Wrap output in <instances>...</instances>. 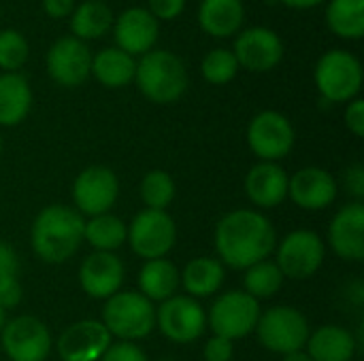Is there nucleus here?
Listing matches in <instances>:
<instances>
[{"mask_svg":"<svg viewBox=\"0 0 364 361\" xmlns=\"http://www.w3.org/2000/svg\"><path fill=\"white\" fill-rule=\"evenodd\" d=\"M126 238H128L126 223L119 217L111 215V213L90 217V221H85L83 240H87L96 251L111 253L117 247H122Z\"/></svg>","mask_w":364,"mask_h":361,"instance_id":"nucleus-30","label":"nucleus"},{"mask_svg":"<svg viewBox=\"0 0 364 361\" xmlns=\"http://www.w3.org/2000/svg\"><path fill=\"white\" fill-rule=\"evenodd\" d=\"M324 253H326L324 243L316 232L296 230L282 240L275 264L284 277L303 281L320 270L324 262Z\"/></svg>","mask_w":364,"mask_h":361,"instance_id":"nucleus-12","label":"nucleus"},{"mask_svg":"<svg viewBox=\"0 0 364 361\" xmlns=\"http://www.w3.org/2000/svg\"><path fill=\"white\" fill-rule=\"evenodd\" d=\"M19 272V260L17 253L13 251V247L0 243V279L6 277H17Z\"/></svg>","mask_w":364,"mask_h":361,"instance_id":"nucleus-40","label":"nucleus"},{"mask_svg":"<svg viewBox=\"0 0 364 361\" xmlns=\"http://www.w3.org/2000/svg\"><path fill=\"white\" fill-rule=\"evenodd\" d=\"M328 240L333 251L348 262H363L364 260V206L360 202H352L343 206L331 228Z\"/></svg>","mask_w":364,"mask_h":361,"instance_id":"nucleus-20","label":"nucleus"},{"mask_svg":"<svg viewBox=\"0 0 364 361\" xmlns=\"http://www.w3.org/2000/svg\"><path fill=\"white\" fill-rule=\"evenodd\" d=\"M282 361H314L305 351H294V353H288V355H284V360Z\"/></svg>","mask_w":364,"mask_h":361,"instance_id":"nucleus-44","label":"nucleus"},{"mask_svg":"<svg viewBox=\"0 0 364 361\" xmlns=\"http://www.w3.org/2000/svg\"><path fill=\"white\" fill-rule=\"evenodd\" d=\"M279 2L290 6V9H311V6L322 4L324 0H279Z\"/></svg>","mask_w":364,"mask_h":361,"instance_id":"nucleus-43","label":"nucleus"},{"mask_svg":"<svg viewBox=\"0 0 364 361\" xmlns=\"http://www.w3.org/2000/svg\"><path fill=\"white\" fill-rule=\"evenodd\" d=\"M156 326L168 340L188 345L203 336L207 328V313L196 298L173 296L156 311Z\"/></svg>","mask_w":364,"mask_h":361,"instance_id":"nucleus-9","label":"nucleus"},{"mask_svg":"<svg viewBox=\"0 0 364 361\" xmlns=\"http://www.w3.org/2000/svg\"><path fill=\"white\" fill-rule=\"evenodd\" d=\"M100 361H147V355L134 343H111Z\"/></svg>","mask_w":364,"mask_h":361,"instance_id":"nucleus-35","label":"nucleus"},{"mask_svg":"<svg viewBox=\"0 0 364 361\" xmlns=\"http://www.w3.org/2000/svg\"><path fill=\"white\" fill-rule=\"evenodd\" d=\"M260 319V304L245 291H228L220 296L209 313V323L215 336L237 340L256 330Z\"/></svg>","mask_w":364,"mask_h":361,"instance_id":"nucleus-8","label":"nucleus"},{"mask_svg":"<svg viewBox=\"0 0 364 361\" xmlns=\"http://www.w3.org/2000/svg\"><path fill=\"white\" fill-rule=\"evenodd\" d=\"M79 281L83 291L96 300H109L122 289L124 264L117 255L107 251H96L87 255L79 268Z\"/></svg>","mask_w":364,"mask_h":361,"instance_id":"nucleus-18","label":"nucleus"},{"mask_svg":"<svg viewBox=\"0 0 364 361\" xmlns=\"http://www.w3.org/2000/svg\"><path fill=\"white\" fill-rule=\"evenodd\" d=\"M346 126L354 136L358 138L364 136V102L360 98L350 100L348 111H346Z\"/></svg>","mask_w":364,"mask_h":361,"instance_id":"nucleus-39","label":"nucleus"},{"mask_svg":"<svg viewBox=\"0 0 364 361\" xmlns=\"http://www.w3.org/2000/svg\"><path fill=\"white\" fill-rule=\"evenodd\" d=\"M247 143L262 162L284 160L294 147V128L286 115L277 111L258 113L247 128Z\"/></svg>","mask_w":364,"mask_h":361,"instance_id":"nucleus-10","label":"nucleus"},{"mask_svg":"<svg viewBox=\"0 0 364 361\" xmlns=\"http://www.w3.org/2000/svg\"><path fill=\"white\" fill-rule=\"evenodd\" d=\"M0 340L6 357L13 361H45L51 351V334L47 326L30 315L6 321Z\"/></svg>","mask_w":364,"mask_h":361,"instance_id":"nucleus-11","label":"nucleus"},{"mask_svg":"<svg viewBox=\"0 0 364 361\" xmlns=\"http://www.w3.org/2000/svg\"><path fill=\"white\" fill-rule=\"evenodd\" d=\"M119 194L117 177L107 166H90L85 168L73 185V200L77 209L90 217L105 215L115 204Z\"/></svg>","mask_w":364,"mask_h":361,"instance_id":"nucleus-14","label":"nucleus"},{"mask_svg":"<svg viewBox=\"0 0 364 361\" xmlns=\"http://www.w3.org/2000/svg\"><path fill=\"white\" fill-rule=\"evenodd\" d=\"M32 106V89L19 72L0 74V126L21 123Z\"/></svg>","mask_w":364,"mask_h":361,"instance_id":"nucleus-24","label":"nucleus"},{"mask_svg":"<svg viewBox=\"0 0 364 361\" xmlns=\"http://www.w3.org/2000/svg\"><path fill=\"white\" fill-rule=\"evenodd\" d=\"M134 81L147 100L156 104H171L186 94L188 70L175 53L166 49H151L136 62Z\"/></svg>","mask_w":364,"mask_h":361,"instance_id":"nucleus-3","label":"nucleus"},{"mask_svg":"<svg viewBox=\"0 0 364 361\" xmlns=\"http://www.w3.org/2000/svg\"><path fill=\"white\" fill-rule=\"evenodd\" d=\"M245 191L256 206L275 209L288 196V174L275 162H260L247 172Z\"/></svg>","mask_w":364,"mask_h":361,"instance_id":"nucleus-21","label":"nucleus"},{"mask_svg":"<svg viewBox=\"0 0 364 361\" xmlns=\"http://www.w3.org/2000/svg\"><path fill=\"white\" fill-rule=\"evenodd\" d=\"M113 28V13L102 0H85L70 13V32L79 40H94Z\"/></svg>","mask_w":364,"mask_h":361,"instance_id":"nucleus-27","label":"nucleus"},{"mask_svg":"<svg viewBox=\"0 0 364 361\" xmlns=\"http://www.w3.org/2000/svg\"><path fill=\"white\" fill-rule=\"evenodd\" d=\"M288 196L305 211H322L337 198V183L324 168L307 166L288 179Z\"/></svg>","mask_w":364,"mask_h":361,"instance_id":"nucleus-19","label":"nucleus"},{"mask_svg":"<svg viewBox=\"0 0 364 361\" xmlns=\"http://www.w3.org/2000/svg\"><path fill=\"white\" fill-rule=\"evenodd\" d=\"M160 34L158 19L143 6H130L113 21V36L117 49L128 55H145L154 49Z\"/></svg>","mask_w":364,"mask_h":361,"instance_id":"nucleus-16","label":"nucleus"},{"mask_svg":"<svg viewBox=\"0 0 364 361\" xmlns=\"http://www.w3.org/2000/svg\"><path fill=\"white\" fill-rule=\"evenodd\" d=\"M245 21L243 0H203L198 6V23L205 34L215 38L232 36Z\"/></svg>","mask_w":364,"mask_h":361,"instance_id":"nucleus-22","label":"nucleus"},{"mask_svg":"<svg viewBox=\"0 0 364 361\" xmlns=\"http://www.w3.org/2000/svg\"><path fill=\"white\" fill-rule=\"evenodd\" d=\"M23 298V291H21V285H19V279L17 277H6V279H0V309L2 311H13L19 306Z\"/></svg>","mask_w":364,"mask_h":361,"instance_id":"nucleus-36","label":"nucleus"},{"mask_svg":"<svg viewBox=\"0 0 364 361\" xmlns=\"http://www.w3.org/2000/svg\"><path fill=\"white\" fill-rule=\"evenodd\" d=\"M85 219L64 204L43 209L32 223V249L47 264L68 262L83 243Z\"/></svg>","mask_w":364,"mask_h":361,"instance_id":"nucleus-2","label":"nucleus"},{"mask_svg":"<svg viewBox=\"0 0 364 361\" xmlns=\"http://www.w3.org/2000/svg\"><path fill=\"white\" fill-rule=\"evenodd\" d=\"M314 79L328 102H350L363 87V64L346 49H331L318 60Z\"/></svg>","mask_w":364,"mask_h":361,"instance_id":"nucleus-5","label":"nucleus"},{"mask_svg":"<svg viewBox=\"0 0 364 361\" xmlns=\"http://www.w3.org/2000/svg\"><path fill=\"white\" fill-rule=\"evenodd\" d=\"M239 66L252 70V72H267L275 68L284 57V43L279 34L264 26L245 28L232 49Z\"/></svg>","mask_w":364,"mask_h":361,"instance_id":"nucleus-15","label":"nucleus"},{"mask_svg":"<svg viewBox=\"0 0 364 361\" xmlns=\"http://www.w3.org/2000/svg\"><path fill=\"white\" fill-rule=\"evenodd\" d=\"M43 9L49 17L62 19L68 17L75 9V0H43Z\"/></svg>","mask_w":364,"mask_h":361,"instance_id":"nucleus-42","label":"nucleus"},{"mask_svg":"<svg viewBox=\"0 0 364 361\" xmlns=\"http://www.w3.org/2000/svg\"><path fill=\"white\" fill-rule=\"evenodd\" d=\"M181 285V272L177 270V266L164 257L160 260H149L143 264L141 272H139V287L141 294L151 302H164L168 298H173L177 294V287Z\"/></svg>","mask_w":364,"mask_h":361,"instance_id":"nucleus-25","label":"nucleus"},{"mask_svg":"<svg viewBox=\"0 0 364 361\" xmlns=\"http://www.w3.org/2000/svg\"><path fill=\"white\" fill-rule=\"evenodd\" d=\"M111 345V334L100 321H77L68 326L58 340L62 361H98Z\"/></svg>","mask_w":364,"mask_h":361,"instance_id":"nucleus-17","label":"nucleus"},{"mask_svg":"<svg viewBox=\"0 0 364 361\" xmlns=\"http://www.w3.org/2000/svg\"><path fill=\"white\" fill-rule=\"evenodd\" d=\"M277 245L273 223L256 211H232L215 228V249L222 262L235 270H245L264 262Z\"/></svg>","mask_w":364,"mask_h":361,"instance_id":"nucleus-1","label":"nucleus"},{"mask_svg":"<svg viewBox=\"0 0 364 361\" xmlns=\"http://www.w3.org/2000/svg\"><path fill=\"white\" fill-rule=\"evenodd\" d=\"M200 72H203L205 81H209L213 85H224L237 77L239 62L230 49H224V47L211 49L200 62Z\"/></svg>","mask_w":364,"mask_h":361,"instance_id":"nucleus-33","label":"nucleus"},{"mask_svg":"<svg viewBox=\"0 0 364 361\" xmlns=\"http://www.w3.org/2000/svg\"><path fill=\"white\" fill-rule=\"evenodd\" d=\"M307 355L314 361H352L356 355V338L339 326H322L307 340Z\"/></svg>","mask_w":364,"mask_h":361,"instance_id":"nucleus-23","label":"nucleus"},{"mask_svg":"<svg viewBox=\"0 0 364 361\" xmlns=\"http://www.w3.org/2000/svg\"><path fill=\"white\" fill-rule=\"evenodd\" d=\"M158 361H171V360H158Z\"/></svg>","mask_w":364,"mask_h":361,"instance_id":"nucleus-47","label":"nucleus"},{"mask_svg":"<svg viewBox=\"0 0 364 361\" xmlns=\"http://www.w3.org/2000/svg\"><path fill=\"white\" fill-rule=\"evenodd\" d=\"M0 153H2V140H0Z\"/></svg>","mask_w":364,"mask_h":361,"instance_id":"nucleus-46","label":"nucleus"},{"mask_svg":"<svg viewBox=\"0 0 364 361\" xmlns=\"http://www.w3.org/2000/svg\"><path fill=\"white\" fill-rule=\"evenodd\" d=\"M186 9V0H149V13L160 21H171L179 17Z\"/></svg>","mask_w":364,"mask_h":361,"instance_id":"nucleus-37","label":"nucleus"},{"mask_svg":"<svg viewBox=\"0 0 364 361\" xmlns=\"http://www.w3.org/2000/svg\"><path fill=\"white\" fill-rule=\"evenodd\" d=\"M258 340L273 353H294L303 351L309 340L307 317L292 306H273L267 313H260L256 326Z\"/></svg>","mask_w":364,"mask_h":361,"instance_id":"nucleus-6","label":"nucleus"},{"mask_svg":"<svg viewBox=\"0 0 364 361\" xmlns=\"http://www.w3.org/2000/svg\"><path fill=\"white\" fill-rule=\"evenodd\" d=\"M4 323H6V311L0 309V332H2V328H4Z\"/></svg>","mask_w":364,"mask_h":361,"instance_id":"nucleus-45","label":"nucleus"},{"mask_svg":"<svg viewBox=\"0 0 364 361\" xmlns=\"http://www.w3.org/2000/svg\"><path fill=\"white\" fill-rule=\"evenodd\" d=\"M141 198L151 211H164L175 198V181L164 170H151L141 181Z\"/></svg>","mask_w":364,"mask_h":361,"instance_id":"nucleus-32","label":"nucleus"},{"mask_svg":"<svg viewBox=\"0 0 364 361\" xmlns=\"http://www.w3.org/2000/svg\"><path fill=\"white\" fill-rule=\"evenodd\" d=\"M136 60L117 47H107L92 55V74L105 87H124L134 81Z\"/></svg>","mask_w":364,"mask_h":361,"instance_id":"nucleus-26","label":"nucleus"},{"mask_svg":"<svg viewBox=\"0 0 364 361\" xmlns=\"http://www.w3.org/2000/svg\"><path fill=\"white\" fill-rule=\"evenodd\" d=\"M282 283H284V274L275 262L264 260V262H258V264L245 268V277H243L245 294L256 300L275 296L279 291Z\"/></svg>","mask_w":364,"mask_h":361,"instance_id":"nucleus-31","label":"nucleus"},{"mask_svg":"<svg viewBox=\"0 0 364 361\" xmlns=\"http://www.w3.org/2000/svg\"><path fill=\"white\" fill-rule=\"evenodd\" d=\"M346 187L356 198L364 196V168L360 164H354L346 170Z\"/></svg>","mask_w":364,"mask_h":361,"instance_id":"nucleus-41","label":"nucleus"},{"mask_svg":"<svg viewBox=\"0 0 364 361\" xmlns=\"http://www.w3.org/2000/svg\"><path fill=\"white\" fill-rule=\"evenodd\" d=\"M181 283L190 298L213 296L224 283V266L211 257H196L181 272Z\"/></svg>","mask_w":364,"mask_h":361,"instance_id":"nucleus-28","label":"nucleus"},{"mask_svg":"<svg viewBox=\"0 0 364 361\" xmlns=\"http://www.w3.org/2000/svg\"><path fill=\"white\" fill-rule=\"evenodd\" d=\"M100 323L126 343L141 340L156 328V309L139 291H117L107 300Z\"/></svg>","mask_w":364,"mask_h":361,"instance_id":"nucleus-4","label":"nucleus"},{"mask_svg":"<svg viewBox=\"0 0 364 361\" xmlns=\"http://www.w3.org/2000/svg\"><path fill=\"white\" fill-rule=\"evenodd\" d=\"M177 240V226L166 211H141L130 228H128V243L139 257L160 260L164 257Z\"/></svg>","mask_w":364,"mask_h":361,"instance_id":"nucleus-7","label":"nucleus"},{"mask_svg":"<svg viewBox=\"0 0 364 361\" xmlns=\"http://www.w3.org/2000/svg\"><path fill=\"white\" fill-rule=\"evenodd\" d=\"M326 26L341 38L356 40L364 34V0H331Z\"/></svg>","mask_w":364,"mask_h":361,"instance_id":"nucleus-29","label":"nucleus"},{"mask_svg":"<svg viewBox=\"0 0 364 361\" xmlns=\"http://www.w3.org/2000/svg\"><path fill=\"white\" fill-rule=\"evenodd\" d=\"M232 343L222 338V336H213L207 345H205V361H230L232 360Z\"/></svg>","mask_w":364,"mask_h":361,"instance_id":"nucleus-38","label":"nucleus"},{"mask_svg":"<svg viewBox=\"0 0 364 361\" xmlns=\"http://www.w3.org/2000/svg\"><path fill=\"white\" fill-rule=\"evenodd\" d=\"M47 72L64 87H77L92 74V53L87 45L75 36L58 38L47 51Z\"/></svg>","mask_w":364,"mask_h":361,"instance_id":"nucleus-13","label":"nucleus"},{"mask_svg":"<svg viewBox=\"0 0 364 361\" xmlns=\"http://www.w3.org/2000/svg\"><path fill=\"white\" fill-rule=\"evenodd\" d=\"M30 47L21 32L17 30H0V68L4 72H17L28 60Z\"/></svg>","mask_w":364,"mask_h":361,"instance_id":"nucleus-34","label":"nucleus"}]
</instances>
